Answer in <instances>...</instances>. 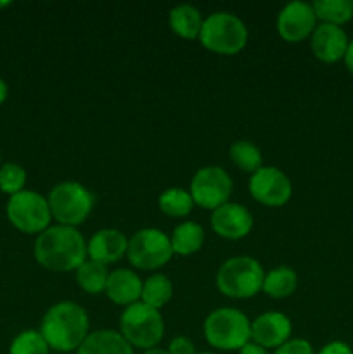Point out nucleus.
<instances>
[{
    "label": "nucleus",
    "mask_w": 353,
    "mask_h": 354,
    "mask_svg": "<svg viewBox=\"0 0 353 354\" xmlns=\"http://www.w3.org/2000/svg\"><path fill=\"white\" fill-rule=\"evenodd\" d=\"M26 171L17 162H3L0 166V192L7 194V196H14L24 190L26 185Z\"/></svg>",
    "instance_id": "obj_28"
},
{
    "label": "nucleus",
    "mask_w": 353,
    "mask_h": 354,
    "mask_svg": "<svg viewBox=\"0 0 353 354\" xmlns=\"http://www.w3.org/2000/svg\"><path fill=\"white\" fill-rule=\"evenodd\" d=\"M317 28V16L311 3L289 2L280 9L277 16V33L287 44H300L311 37Z\"/></svg>",
    "instance_id": "obj_12"
},
{
    "label": "nucleus",
    "mask_w": 353,
    "mask_h": 354,
    "mask_svg": "<svg viewBox=\"0 0 353 354\" xmlns=\"http://www.w3.org/2000/svg\"><path fill=\"white\" fill-rule=\"evenodd\" d=\"M107 277H109V272H107V266L100 265V263L92 261V259H87L82 266L75 272V280L87 294H92V296H97V294H102L106 290Z\"/></svg>",
    "instance_id": "obj_25"
},
{
    "label": "nucleus",
    "mask_w": 353,
    "mask_h": 354,
    "mask_svg": "<svg viewBox=\"0 0 353 354\" xmlns=\"http://www.w3.org/2000/svg\"><path fill=\"white\" fill-rule=\"evenodd\" d=\"M52 220L57 225L76 228L87 221L96 206V196L80 182L66 180L57 183L47 196Z\"/></svg>",
    "instance_id": "obj_6"
},
{
    "label": "nucleus",
    "mask_w": 353,
    "mask_h": 354,
    "mask_svg": "<svg viewBox=\"0 0 353 354\" xmlns=\"http://www.w3.org/2000/svg\"><path fill=\"white\" fill-rule=\"evenodd\" d=\"M298 287V275L289 266H277L265 273L263 280V292L272 299H286L293 296Z\"/></svg>",
    "instance_id": "obj_21"
},
{
    "label": "nucleus",
    "mask_w": 353,
    "mask_h": 354,
    "mask_svg": "<svg viewBox=\"0 0 353 354\" xmlns=\"http://www.w3.org/2000/svg\"><path fill=\"white\" fill-rule=\"evenodd\" d=\"M0 166H2V152H0Z\"/></svg>",
    "instance_id": "obj_37"
},
{
    "label": "nucleus",
    "mask_w": 353,
    "mask_h": 354,
    "mask_svg": "<svg viewBox=\"0 0 353 354\" xmlns=\"http://www.w3.org/2000/svg\"><path fill=\"white\" fill-rule=\"evenodd\" d=\"M128 239L118 228H100L87 242V256L92 261L107 266L127 256Z\"/></svg>",
    "instance_id": "obj_16"
},
{
    "label": "nucleus",
    "mask_w": 353,
    "mask_h": 354,
    "mask_svg": "<svg viewBox=\"0 0 353 354\" xmlns=\"http://www.w3.org/2000/svg\"><path fill=\"white\" fill-rule=\"evenodd\" d=\"M204 239H206L204 228L196 221H183L176 225L170 235L173 254L183 256V258L196 254L203 249Z\"/></svg>",
    "instance_id": "obj_20"
},
{
    "label": "nucleus",
    "mask_w": 353,
    "mask_h": 354,
    "mask_svg": "<svg viewBox=\"0 0 353 354\" xmlns=\"http://www.w3.org/2000/svg\"><path fill=\"white\" fill-rule=\"evenodd\" d=\"M248 28L244 21L232 12L218 10L204 17L199 41L206 50L218 55H235L248 44Z\"/></svg>",
    "instance_id": "obj_5"
},
{
    "label": "nucleus",
    "mask_w": 353,
    "mask_h": 354,
    "mask_svg": "<svg viewBox=\"0 0 353 354\" xmlns=\"http://www.w3.org/2000/svg\"><path fill=\"white\" fill-rule=\"evenodd\" d=\"M144 354H170V353L161 348H152V349H147V351H144Z\"/></svg>",
    "instance_id": "obj_35"
},
{
    "label": "nucleus",
    "mask_w": 353,
    "mask_h": 354,
    "mask_svg": "<svg viewBox=\"0 0 353 354\" xmlns=\"http://www.w3.org/2000/svg\"><path fill=\"white\" fill-rule=\"evenodd\" d=\"M348 44L350 40L346 31L341 26H332V24H317L310 37L311 54L325 64L343 61Z\"/></svg>",
    "instance_id": "obj_15"
},
{
    "label": "nucleus",
    "mask_w": 353,
    "mask_h": 354,
    "mask_svg": "<svg viewBox=\"0 0 353 354\" xmlns=\"http://www.w3.org/2000/svg\"><path fill=\"white\" fill-rule=\"evenodd\" d=\"M204 339L218 351H239L251 342V322L235 308L211 311L203 325Z\"/></svg>",
    "instance_id": "obj_3"
},
{
    "label": "nucleus",
    "mask_w": 353,
    "mask_h": 354,
    "mask_svg": "<svg viewBox=\"0 0 353 354\" xmlns=\"http://www.w3.org/2000/svg\"><path fill=\"white\" fill-rule=\"evenodd\" d=\"M273 354H315V351L307 339H289L280 348H277Z\"/></svg>",
    "instance_id": "obj_29"
},
{
    "label": "nucleus",
    "mask_w": 353,
    "mask_h": 354,
    "mask_svg": "<svg viewBox=\"0 0 353 354\" xmlns=\"http://www.w3.org/2000/svg\"><path fill=\"white\" fill-rule=\"evenodd\" d=\"M317 354H353L352 348L343 341H331L324 346Z\"/></svg>",
    "instance_id": "obj_31"
},
{
    "label": "nucleus",
    "mask_w": 353,
    "mask_h": 354,
    "mask_svg": "<svg viewBox=\"0 0 353 354\" xmlns=\"http://www.w3.org/2000/svg\"><path fill=\"white\" fill-rule=\"evenodd\" d=\"M211 228L225 241H241L253 230V214L246 206L230 203L211 211Z\"/></svg>",
    "instance_id": "obj_13"
},
{
    "label": "nucleus",
    "mask_w": 353,
    "mask_h": 354,
    "mask_svg": "<svg viewBox=\"0 0 353 354\" xmlns=\"http://www.w3.org/2000/svg\"><path fill=\"white\" fill-rule=\"evenodd\" d=\"M76 354H134V348L116 330L90 332Z\"/></svg>",
    "instance_id": "obj_18"
},
{
    "label": "nucleus",
    "mask_w": 353,
    "mask_h": 354,
    "mask_svg": "<svg viewBox=\"0 0 353 354\" xmlns=\"http://www.w3.org/2000/svg\"><path fill=\"white\" fill-rule=\"evenodd\" d=\"M104 294L116 306H132L141 301L142 280L135 272L128 268H118L109 273Z\"/></svg>",
    "instance_id": "obj_17"
},
{
    "label": "nucleus",
    "mask_w": 353,
    "mask_h": 354,
    "mask_svg": "<svg viewBox=\"0 0 353 354\" xmlns=\"http://www.w3.org/2000/svg\"><path fill=\"white\" fill-rule=\"evenodd\" d=\"M249 194L263 206L280 207L293 196V183L282 169L263 166L249 178Z\"/></svg>",
    "instance_id": "obj_11"
},
{
    "label": "nucleus",
    "mask_w": 353,
    "mask_h": 354,
    "mask_svg": "<svg viewBox=\"0 0 353 354\" xmlns=\"http://www.w3.org/2000/svg\"><path fill=\"white\" fill-rule=\"evenodd\" d=\"M293 334L289 317L280 311H266L251 322V341L265 349H277Z\"/></svg>",
    "instance_id": "obj_14"
},
{
    "label": "nucleus",
    "mask_w": 353,
    "mask_h": 354,
    "mask_svg": "<svg viewBox=\"0 0 353 354\" xmlns=\"http://www.w3.org/2000/svg\"><path fill=\"white\" fill-rule=\"evenodd\" d=\"M6 213L16 230L30 235H40L51 227L52 221L47 197L28 189L9 197Z\"/></svg>",
    "instance_id": "obj_8"
},
{
    "label": "nucleus",
    "mask_w": 353,
    "mask_h": 354,
    "mask_svg": "<svg viewBox=\"0 0 353 354\" xmlns=\"http://www.w3.org/2000/svg\"><path fill=\"white\" fill-rule=\"evenodd\" d=\"M194 199L189 190L172 187L159 194L158 207L163 214L170 218H185L194 209Z\"/></svg>",
    "instance_id": "obj_24"
},
{
    "label": "nucleus",
    "mask_w": 353,
    "mask_h": 354,
    "mask_svg": "<svg viewBox=\"0 0 353 354\" xmlns=\"http://www.w3.org/2000/svg\"><path fill=\"white\" fill-rule=\"evenodd\" d=\"M234 183L230 175L220 166H204L197 169L190 182V196L194 204L203 209L215 211L230 201Z\"/></svg>",
    "instance_id": "obj_10"
},
{
    "label": "nucleus",
    "mask_w": 353,
    "mask_h": 354,
    "mask_svg": "<svg viewBox=\"0 0 353 354\" xmlns=\"http://www.w3.org/2000/svg\"><path fill=\"white\" fill-rule=\"evenodd\" d=\"M89 313L73 301H61L45 311L38 332L52 351H76L90 334Z\"/></svg>",
    "instance_id": "obj_2"
},
{
    "label": "nucleus",
    "mask_w": 353,
    "mask_h": 354,
    "mask_svg": "<svg viewBox=\"0 0 353 354\" xmlns=\"http://www.w3.org/2000/svg\"><path fill=\"white\" fill-rule=\"evenodd\" d=\"M343 61H345L346 69H348V71L353 75V40H350L348 48H346V54H345V59H343Z\"/></svg>",
    "instance_id": "obj_33"
},
{
    "label": "nucleus",
    "mask_w": 353,
    "mask_h": 354,
    "mask_svg": "<svg viewBox=\"0 0 353 354\" xmlns=\"http://www.w3.org/2000/svg\"><path fill=\"white\" fill-rule=\"evenodd\" d=\"M232 162L237 166L241 171L256 173L260 168H263V156L262 151L256 144L249 140H237L230 145L228 151Z\"/></svg>",
    "instance_id": "obj_26"
},
{
    "label": "nucleus",
    "mask_w": 353,
    "mask_h": 354,
    "mask_svg": "<svg viewBox=\"0 0 353 354\" xmlns=\"http://www.w3.org/2000/svg\"><path fill=\"white\" fill-rule=\"evenodd\" d=\"M7 95H9V86H7L6 80L0 78V106L7 100Z\"/></svg>",
    "instance_id": "obj_34"
},
{
    "label": "nucleus",
    "mask_w": 353,
    "mask_h": 354,
    "mask_svg": "<svg viewBox=\"0 0 353 354\" xmlns=\"http://www.w3.org/2000/svg\"><path fill=\"white\" fill-rule=\"evenodd\" d=\"M9 354H51V348L42 337V334L33 328L19 332L9 346Z\"/></svg>",
    "instance_id": "obj_27"
},
{
    "label": "nucleus",
    "mask_w": 353,
    "mask_h": 354,
    "mask_svg": "<svg viewBox=\"0 0 353 354\" xmlns=\"http://www.w3.org/2000/svg\"><path fill=\"white\" fill-rule=\"evenodd\" d=\"M120 334L125 341L137 349L158 348L165 335V320L154 308L142 301L127 306L120 317Z\"/></svg>",
    "instance_id": "obj_7"
},
{
    "label": "nucleus",
    "mask_w": 353,
    "mask_h": 354,
    "mask_svg": "<svg viewBox=\"0 0 353 354\" xmlns=\"http://www.w3.org/2000/svg\"><path fill=\"white\" fill-rule=\"evenodd\" d=\"M10 2H0V9H6V7H9Z\"/></svg>",
    "instance_id": "obj_36"
},
{
    "label": "nucleus",
    "mask_w": 353,
    "mask_h": 354,
    "mask_svg": "<svg viewBox=\"0 0 353 354\" xmlns=\"http://www.w3.org/2000/svg\"><path fill=\"white\" fill-rule=\"evenodd\" d=\"M127 258L138 270H158L173 258L170 235L159 228H141L128 239Z\"/></svg>",
    "instance_id": "obj_9"
},
{
    "label": "nucleus",
    "mask_w": 353,
    "mask_h": 354,
    "mask_svg": "<svg viewBox=\"0 0 353 354\" xmlns=\"http://www.w3.org/2000/svg\"><path fill=\"white\" fill-rule=\"evenodd\" d=\"M204 17L197 7L190 3H180L170 10L168 24L176 37L183 40H199L201 30H203Z\"/></svg>",
    "instance_id": "obj_19"
},
{
    "label": "nucleus",
    "mask_w": 353,
    "mask_h": 354,
    "mask_svg": "<svg viewBox=\"0 0 353 354\" xmlns=\"http://www.w3.org/2000/svg\"><path fill=\"white\" fill-rule=\"evenodd\" d=\"M33 256L38 265L55 273L76 272L89 259L82 232L64 225H51L37 235Z\"/></svg>",
    "instance_id": "obj_1"
},
{
    "label": "nucleus",
    "mask_w": 353,
    "mask_h": 354,
    "mask_svg": "<svg viewBox=\"0 0 353 354\" xmlns=\"http://www.w3.org/2000/svg\"><path fill=\"white\" fill-rule=\"evenodd\" d=\"M263 272L260 261L251 256H234L221 263L217 272L218 290L230 299H249L263 289Z\"/></svg>",
    "instance_id": "obj_4"
},
{
    "label": "nucleus",
    "mask_w": 353,
    "mask_h": 354,
    "mask_svg": "<svg viewBox=\"0 0 353 354\" xmlns=\"http://www.w3.org/2000/svg\"><path fill=\"white\" fill-rule=\"evenodd\" d=\"M166 351L170 354H197L196 344L185 335H179V337L172 339Z\"/></svg>",
    "instance_id": "obj_30"
},
{
    "label": "nucleus",
    "mask_w": 353,
    "mask_h": 354,
    "mask_svg": "<svg viewBox=\"0 0 353 354\" xmlns=\"http://www.w3.org/2000/svg\"><path fill=\"white\" fill-rule=\"evenodd\" d=\"M197 354H215V353H197Z\"/></svg>",
    "instance_id": "obj_38"
},
{
    "label": "nucleus",
    "mask_w": 353,
    "mask_h": 354,
    "mask_svg": "<svg viewBox=\"0 0 353 354\" xmlns=\"http://www.w3.org/2000/svg\"><path fill=\"white\" fill-rule=\"evenodd\" d=\"M317 21L343 26L353 19V0H315L311 3Z\"/></svg>",
    "instance_id": "obj_23"
},
{
    "label": "nucleus",
    "mask_w": 353,
    "mask_h": 354,
    "mask_svg": "<svg viewBox=\"0 0 353 354\" xmlns=\"http://www.w3.org/2000/svg\"><path fill=\"white\" fill-rule=\"evenodd\" d=\"M172 297L173 283L163 273H154L145 282H142L141 301L144 304H147L149 308H154V310L159 311L172 301Z\"/></svg>",
    "instance_id": "obj_22"
},
{
    "label": "nucleus",
    "mask_w": 353,
    "mask_h": 354,
    "mask_svg": "<svg viewBox=\"0 0 353 354\" xmlns=\"http://www.w3.org/2000/svg\"><path fill=\"white\" fill-rule=\"evenodd\" d=\"M239 354H270L269 349L262 348V346H258L256 342H248V344L244 346V348L239 349Z\"/></svg>",
    "instance_id": "obj_32"
}]
</instances>
